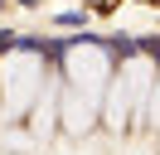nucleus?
Listing matches in <instances>:
<instances>
[{
	"label": "nucleus",
	"instance_id": "nucleus-1",
	"mask_svg": "<svg viewBox=\"0 0 160 155\" xmlns=\"http://www.w3.org/2000/svg\"><path fill=\"white\" fill-rule=\"evenodd\" d=\"M44 58L29 53V48H15V53H5V63H0V121L10 126L20 121L24 112L34 107V97L44 92Z\"/></svg>",
	"mask_w": 160,
	"mask_h": 155
},
{
	"label": "nucleus",
	"instance_id": "nucleus-2",
	"mask_svg": "<svg viewBox=\"0 0 160 155\" xmlns=\"http://www.w3.org/2000/svg\"><path fill=\"white\" fill-rule=\"evenodd\" d=\"M155 92V78H150V58H131L126 68H121V78L112 82V92H107V126H126L131 116L141 112V102Z\"/></svg>",
	"mask_w": 160,
	"mask_h": 155
},
{
	"label": "nucleus",
	"instance_id": "nucleus-3",
	"mask_svg": "<svg viewBox=\"0 0 160 155\" xmlns=\"http://www.w3.org/2000/svg\"><path fill=\"white\" fill-rule=\"evenodd\" d=\"M107 78H112V58L102 53L97 44H82V48L68 53V92L88 97V102H102Z\"/></svg>",
	"mask_w": 160,
	"mask_h": 155
},
{
	"label": "nucleus",
	"instance_id": "nucleus-4",
	"mask_svg": "<svg viewBox=\"0 0 160 155\" xmlns=\"http://www.w3.org/2000/svg\"><path fill=\"white\" fill-rule=\"evenodd\" d=\"M29 131L39 136V141H49L53 131H58V87L44 82V92L34 97V116H29Z\"/></svg>",
	"mask_w": 160,
	"mask_h": 155
}]
</instances>
